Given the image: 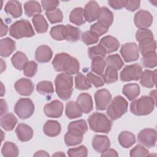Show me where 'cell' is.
I'll list each match as a JSON object with an SVG mask.
<instances>
[{
	"label": "cell",
	"instance_id": "680465c9",
	"mask_svg": "<svg viewBox=\"0 0 157 157\" xmlns=\"http://www.w3.org/2000/svg\"><path fill=\"white\" fill-rule=\"evenodd\" d=\"M140 1H129L128 0L125 6V8L126 10L131 11V12H134L136 10L138 9L140 7Z\"/></svg>",
	"mask_w": 157,
	"mask_h": 157
},
{
	"label": "cell",
	"instance_id": "91938a15",
	"mask_svg": "<svg viewBox=\"0 0 157 157\" xmlns=\"http://www.w3.org/2000/svg\"><path fill=\"white\" fill-rule=\"evenodd\" d=\"M118 156V154L117 153L116 150L112 148L107 149L105 151L102 152L101 154V156H116L117 157Z\"/></svg>",
	"mask_w": 157,
	"mask_h": 157
},
{
	"label": "cell",
	"instance_id": "f1b7e54d",
	"mask_svg": "<svg viewBox=\"0 0 157 157\" xmlns=\"http://www.w3.org/2000/svg\"><path fill=\"white\" fill-rule=\"evenodd\" d=\"M18 122L17 117L12 113H7L1 116V126L6 131H12Z\"/></svg>",
	"mask_w": 157,
	"mask_h": 157
},
{
	"label": "cell",
	"instance_id": "94428289",
	"mask_svg": "<svg viewBox=\"0 0 157 157\" xmlns=\"http://www.w3.org/2000/svg\"><path fill=\"white\" fill-rule=\"evenodd\" d=\"M1 37H2L7 34L8 31V27L6 24L4 23L2 18H1Z\"/></svg>",
	"mask_w": 157,
	"mask_h": 157
},
{
	"label": "cell",
	"instance_id": "f546056e",
	"mask_svg": "<svg viewBox=\"0 0 157 157\" xmlns=\"http://www.w3.org/2000/svg\"><path fill=\"white\" fill-rule=\"evenodd\" d=\"M118 139L121 146L125 148L132 147L136 142L134 134L128 131L121 132L118 136Z\"/></svg>",
	"mask_w": 157,
	"mask_h": 157
},
{
	"label": "cell",
	"instance_id": "cb8c5ba5",
	"mask_svg": "<svg viewBox=\"0 0 157 157\" xmlns=\"http://www.w3.org/2000/svg\"><path fill=\"white\" fill-rule=\"evenodd\" d=\"M4 11L13 18H18L22 15L21 4L18 1H9L5 6Z\"/></svg>",
	"mask_w": 157,
	"mask_h": 157
},
{
	"label": "cell",
	"instance_id": "11a10c76",
	"mask_svg": "<svg viewBox=\"0 0 157 157\" xmlns=\"http://www.w3.org/2000/svg\"><path fill=\"white\" fill-rule=\"evenodd\" d=\"M90 30L99 37L101 36L108 32L109 28H105L102 25H101V24H99L98 22H96L90 26Z\"/></svg>",
	"mask_w": 157,
	"mask_h": 157
},
{
	"label": "cell",
	"instance_id": "7c38bea8",
	"mask_svg": "<svg viewBox=\"0 0 157 157\" xmlns=\"http://www.w3.org/2000/svg\"><path fill=\"white\" fill-rule=\"evenodd\" d=\"M134 24L139 29L147 28L151 26L153 22V16L147 10H140L134 15Z\"/></svg>",
	"mask_w": 157,
	"mask_h": 157
},
{
	"label": "cell",
	"instance_id": "ba28073f",
	"mask_svg": "<svg viewBox=\"0 0 157 157\" xmlns=\"http://www.w3.org/2000/svg\"><path fill=\"white\" fill-rule=\"evenodd\" d=\"M142 72V67L139 63H134L126 66L120 74V80L122 82L139 80Z\"/></svg>",
	"mask_w": 157,
	"mask_h": 157
},
{
	"label": "cell",
	"instance_id": "03108f58",
	"mask_svg": "<svg viewBox=\"0 0 157 157\" xmlns=\"http://www.w3.org/2000/svg\"><path fill=\"white\" fill-rule=\"evenodd\" d=\"M65 154L63 153V152L61 151H59V152H56L55 153H54L52 156H65Z\"/></svg>",
	"mask_w": 157,
	"mask_h": 157
},
{
	"label": "cell",
	"instance_id": "6f0895ef",
	"mask_svg": "<svg viewBox=\"0 0 157 157\" xmlns=\"http://www.w3.org/2000/svg\"><path fill=\"white\" fill-rule=\"evenodd\" d=\"M127 1L123 0H109L107 1L108 4L115 10H120L125 7Z\"/></svg>",
	"mask_w": 157,
	"mask_h": 157
},
{
	"label": "cell",
	"instance_id": "6da1fadb",
	"mask_svg": "<svg viewBox=\"0 0 157 157\" xmlns=\"http://www.w3.org/2000/svg\"><path fill=\"white\" fill-rule=\"evenodd\" d=\"M52 64L56 71L65 72L71 75L77 74L80 69L78 61L66 53L56 54Z\"/></svg>",
	"mask_w": 157,
	"mask_h": 157
},
{
	"label": "cell",
	"instance_id": "d4e9b609",
	"mask_svg": "<svg viewBox=\"0 0 157 157\" xmlns=\"http://www.w3.org/2000/svg\"><path fill=\"white\" fill-rule=\"evenodd\" d=\"M61 124L56 120H48L43 126V131L49 137H56L61 132Z\"/></svg>",
	"mask_w": 157,
	"mask_h": 157
},
{
	"label": "cell",
	"instance_id": "be15d7a7",
	"mask_svg": "<svg viewBox=\"0 0 157 157\" xmlns=\"http://www.w3.org/2000/svg\"><path fill=\"white\" fill-rule=\"evenodd\" d=\"M34 156H50V155L44 150H39L34 154Z\"/></svg>",
	"mask_w": 157,
	"mask_h": 157
},
{
	"label": "cell",
	"instance_id": "484cf974",
	"mask_svg": "<svg viewBox=\"0 0 157 157\" xmlns=\"http://www.w3.org/2000/svg\"><path fill=\"white\" fill-rule=\"evenodd\" d=\"M65 113L69 119H74L81 117L83 111L77 102L70 101L66 104Z\"/></svg>",
	"mask_w": 157,
	"mask_h": 157
},
{
	"label": "cell",
	"instance_id": "ee69618b",
	"mask_svg": "<svg viewBox=\"0 0 157 157\" xmlns=\"http://www.w3.org/2000/svg\"><path fill=\"white\" fill-rule=\"evenodd\" d=\"M102 78L104 83L107 84L115 82L118 78V71L112 67H106V69L102 75Z\"/></svg>",
	"mask_w": 157,
	"mask_h": 157
},
{
	"label": "cell",
	"instance_id": "1f68e13d",
	"mask_svg": "<svg viewBox=\"0 0 157 157\" xmlns=\"http://www.w3.org/2000/svg\"><path fill=\"white\" fill-rule=\"evenodd\" d=\"M35 30L37 33H44L47 31L48 25L44 17L41 14H36L32 18Z\"/></svg>",
	"mask_w": 157,
	"mask_h": 157
},
{
	"label": "cell",
	"instance_id": "83f0119b",
	"mask_svg": "<svg viewBox=\"0 0 157 157\" xmlns=\"http://www.w3.org/2000/svg\"><path fill=\"white\" fill-rule=\"evenodd\" d=\"M11 62L15 69L21 71L24 69L29 61L28 57L23 52L18 51L12 56Z\"/></svg>",
	"mask_w": 157,
	"mask_h": 157
},
{
	"label": "cell",
	"instance_id": "681fc988",
	"mask_svg": "<svg viewBox=\"0 0 157 157\" xmlns=\"http://www.w3.org/2000/svg\"><path fill=\"white\" fill-rule=\"evenodd\" d=\"M75 129L80 131L83 134H85L88 131L87 123L84 120H78L77 121L71 122L67 126V129Z\"/></svg>",
	"mask_w": 157,
	"mask_h": 157
},
{
	"label": "cell",
	"instance_id": "3957f363",
	"mask_svg": "<svg viewBox=\"0 0 157 157\" xmlns=\"http://www.w3.org/2000/svg\"><path fill=\"white\" fill-rule=\"evenodd\" d=\"M156 102L151 97L142 96L131 103L130 111L135 115H147L153 111Z\"/></svg>",
	"mask_w": 157,
	"mask_h": 157
},
{
	"label": "cell",
	"instance_id": "d6986e66",
	"mask_svg": "<svg viewBox=\"0 0 157 157\" xmlns=\"http://www.w3.org/2000/svg\"><path fill=\"white\" fill-rule=\"evenodd\" d=\"M15 132L18 139L21 142H27L31 140L33 136V129L26 124L21 123L15 129Z\"/></svg>",
	"mask_w": 157,
	"mask_h": 157
},
{
	"label": "cell",
	"instance_id": "74e56055",
	"mask_svg": "<svg viewBox=\"0 0 157 157\" xmlns=\"http://www.w3.org/2000/svg\"><path fill=\"white\" fill-rule=\"evenodd\" d=\"M105 63L106 67H112L117 71L120 70L124 65V63L118 54L109 55L106 57Z\"/></svg>",
	"mask_w": 157,
	"mask_h": 157
},
{
	"label": "cell",
	"instance_id": "7402d4cb",
	"mask_svg": "<svg viewBox=\"0 0 157 157\" xmlns=\"http://www.w3.org/2000/svg\"><path fill=\"white\" fill-rule=\"evenodd\" d=\"M15 42L9 37H6L0 40V55L2 57L9 56L15 50Z\"/></svg>",
	"mask_w": 157,
	"mask_h": 157
},
{
	"label": "cell",
	"instance_id": "e7e4bbea",
	"mask_svg": "<svg viewBox=\"0 0 157 157\" xmlns=\"http://www.w3.org/2000/svg\"><path fill=\"white\" fill-rule=\"evenodd\" d=\"M150 96L153 99V100L155 101V102H156V90H153V91H151L150 93Z\"/></svg>",
	"mask_w": 157,
	"mask_h": 157
},
{
	"label": "cell",
	"instance_id": "44dd1931",
	"mask_svg": "<svg viewBox=\"0 0 157 157\" xmlns=\"http://www.w3.org/2000/svg\"><path fill=\"white\" fill-rule=\"evenodd\" d=\"M156 71H150L145 69L143 72L140 77V85L145 88H153L156 83Z\"/></svg>",
	"mask_w": 157,
	"mask_h": 157
},
{
	"label": "cell",
	"instance_id": "ab89813d",
	"mask_svg": "<svg viewBox=\"0 0 157 157\" xmlns=\"http://www.w3.org/2000/svg\"><path fill=\"white\" fill-rule=\"evenodd\" d=\"M91 60V67L92 71L98 75H102L106 66L104 58L101 57H96Z\"/></svg>",
	"mask_w": 157,
	"mask_h": 157
},
{
	"label": "cell",
	"instance_id": "ffe728a7",
	"mask_svg": "<svg viewBox=\"0 0 157 157\" xmlns=\"http://www.w3.org/2000/svg\"><path fill=\"white\" fill-rule=\"evenodd\" d=\"M52 56L53 52L47 45H40L37 48L35 52V59L39 63H48L52 59Z\"/></svg>",
	"mask_w": 157,
	"mask_h": 157
},
{
	"label": "cell",
	"instance_id": "4316f807",
	"mask_svg": "<svg viewBox=\"0 0 157 157\" xmlns=\"http://www.w3.org/2000/svg\"><path fill=\"white\" fill-rule=\"evenodd\" d=\"M113 21V13L106 7H101L98 22L103 26L109 28Z\"/></svg>",
	"mask_w": 157,
	"mask_h": 157
},
{
	"label": "cell",
	"instance_id": "d6a6232c",
	"mask_svg": "<svg viewBox=\"0 0 157 157\" xmlns=\"http://www.w3.org/2000/svg\"><path fill=\"white\" fill-rule=\"evenodd\" d=\"M70 21L77 26H80L85 23L83 9L82 7H76L74 9L69 15Z\"/></svg>",
	"mask_w": 157,
	"mask_h": 157
},
{
	"label": "cell",
	"instance_id": "8d00e7d4",
	"mask_svg": "<svg viewBox=\"0 0 157 157\" xmlns=\"http://www.w3.org/2000/svg\"><path fill=\"white\" fill-rule=\"evenodd\" d=\"M66 26L58 25L53 26L50 31L51 37L56 40H63L66 39Z\"/></svg>",
	"mask_w": 157,
	"mask_h": 157
},
{
	"label": "cell",
	"instance_id": "7bdbcfd3",
	"mask_svg": "<svg viewBox=\"0 0 157 157\" xmlns=\"http://www.w3.org/2000/svg\"><path fill=\"white\" fill-rule=\"evenodd\" d=\"M156 53L153 52L143 55L140 61L144 67L153 68L156 66Z\"/></svg>",
	"mask_w": 157,
	"mask_h": 157
},
{
	"label": "cell",
	"instance_id": "277c9868",
	"mask_svg": "<svg viewBox=\"0 0 157 157\" xmlns=\"http://www.w3.org/2000/svg\"><path fill=\"white\" fill-rule=\"evenodd\" d=\"M88 123L91 131L95 132L109 133L112 129V121L103 113L93 112L88 118Z\"/></svg>",
	"mask_w": 157,
	"mask_h": 157
},
{
	"label": "cell",
	"instance_id": "7a4b0ae2",
	"mask_svg": "<svg viewBox=\"0 0 157 157\" xmlns=\"http://www.w3.org/2000/svg\"><path fill=\"white\" fill-rule=\"evenodd\" d=\"M55 90L58 96L62 100L69 99L73 92V77L65 72L59 74L55 80Z\"/></svg>",
	"mask_w": 157,
	"mask_h": 157
},
{
	"label": "cell",
	"instance_id": "e575fe53",
	"mask_svg": "<svg viewBox=\"0 0 157 157\" xmlns=\"http://www.w3.org/2000/svg\"><path fill=\"white\" fill-rule=\"evenodd\" d=\"M1 153L5 157H16L19 154L17 145L11 142H5L1 149Z\"/></svg>",
	"mask_w": 157,
	"mask_h": 157
},
{
	"label": "cell",
	"instance_id": "836d02e7",
	"mask_svg": "<svg viewBox=\"0 0 157 157\" xmlns=\"http://www.w3.org/2000/svg\"><path fill=\"white\" fill-rule=\"evenodd\" d=\"M25 13L28 17L34 16L36 14L41 13V7L39 2L36 1H27L24 4Z\"/></svg>",
	"mask_w": 157,
	"mask_h": 157
},
{
	"label": "cell",
	"instance_id": "8fae6325",
	"mask_svg": "<svg viewBox=\"0 0 157 157\" xmlns=\"http://www.w3.org/2000/svg\"><path fill=\"white\" fill-rule=\"evenodd\" d=\"M112 95L106 89H101L96 91L94 94V101L96 109L98 110H104L110 102Z\"/></svg>",
	"mask_w": 157,
	"mask_h": 157
},
{
	"label": "cell",
	"instance_id": "b9f144b4",
	"mask_svg": "<svg viewBox=\"0 0 157 157\" xmlns=\"http://www.w3.org/2000/svg\"><path fill=\"white\" fill-rule=\"evenodd\" d=\"M66 26L67 31L65 40L71 42H75L78 40L81 34L80 29L71 25H66Z\"/></svg>",
	"mask_w": 157,
	"mask_h": 157
},
{
	"label": "cell",
	"instance_id": "9c48e42d",
	"mask_svg": "<svg viewBox=\"0 0 157 157\" xmlns=\"http://www.w3.org/2000/svg\"><path fill=\"white\" fill-rule=\"evenodd\" d=\"M156 138V131L153 128L144 129L137 135L138 142L148 148H152L155 146Z\"/></svg>",
	"mask_w": 157,
	"mask_h": 157
},
{
	"label": "cell",
	"instance_id": "bcb514c9",
	"mask_svg": "<svg viewBox=\"0 0 157 157\" xmlns=\"http://www.w3.org/2000/svg\"><path fill=\"white\" fill-rule=\"evenodd\" d=\"M88 54L89 58L93 59L96 57H101L104 58L107 53L103 47L99 44L96 45L88 48Z\"/></svg>",
	"mask_w": 157,
	"mask_h": 157
},
{
	"label": "cell",
	"instance_id": "7dc6e473",
	"mask_svg": "<svg viewBox=\"0 0 157 157\" xmlns=\"http://www.w3.org/2000/svg\"><path fill=\"white\" fill-rule=\"evenodd\" d=\"M67 155L70 157H86L88 155V150L85 145L71 148L67 150Z\"/></svg>",
	"mask_w": 157,
	"mask_h": 157
},
{
	"label": "cell",
	"instance_id": "f907efd6",
	"mask_svg": "<svg viewBox=\"0 0 157 157\" xmlns=\"http://www.w3.org/2000/svg\"><path fill=\"white\" fill-rule=\"evenodd\" d=\"M82 40L86 45H90L97 43L99 40V37L89 30L85 31L82 34Z\"/></svg>",
	"mask_w": 157,
	"mask_h": 157
},
{
	"label": "cell",
	"instance_id": "f5cc1de1",
	"mask_svg": "<svg viewBox=\"0 0 157 157\" xmlns=\"http://www.w3.org/2000/svg\"><path fill=\"white\" fill-rule=\"evenodd\" d=\"M149 151L141 145H136L130 150V156H148Z\"/></svg>",
	"mask_w": 157,
	"mask_h": 157
},
{
	"label": "cell",
	"instance_id": "db71d44e",
	"mask_svg": "<svg viewBox=\"0 0 157 157\" xmlns=\"http://www.w3.org/2000/svg\"><path fill=\"white\" fill-rule=\"evenodd\" d=\"M86 77L91 83V84H93L96 88L102 86L104 85V82L103 79L98 75H95L92 72H88L86 75Z\"/></svg>",
	"mask_w": 157,
	"mask_h": 157
},
{
	"label": "cell",
	"instance_id": "603a6c76",
	"mask_svg": "<svg viewBox=\"0 0 157 157\" xmlns=\"http://www.w3.org/2000/svg\"><path fill=\"white\" fill-rule=\"evenodd\" d=\"M77 102L85 113L91 112L93 109L92 98L91 95L87 93H82L80 94L77 98Z\"/></svg>",
	"mask_w": 157,
	"mask_h": 157
},
{
	"label": "cell",
	"instance_id": "9f6ffc18",
	"mask_svg": "<svg viewBox=\"0 0 157 157\" xmlns=\"http://www.w3.org/2000/svg\"><path fill=\"white\" fill-rule=\"evenodd\" d=\"M41 4L43 9L46 12H48L57 9L56 7L59 6V2L54 0H44L41 1Z\"/></svg>",
	"mask_w": 157,
	"mask_h": 157
},
{
	"label": "cell",
	"instance_id": "8992f818",
	"mask_svg": "<svg viewBox=\"0 0 157 157\" xmlns=\"http://www.w3.org/2000/svg\"><path fill=\"white\" fill-rule=\"evenodd\" d=\"M128 101L121 96H115L107 107V114L112 120H115L123 116L128 110Z\"/></svg>",
	"mask_w": 157,
	"mask_h": 157
},
{
	"label": "cell",
	"instance_id": "816d5d0a",
	"mask_svg": "<svg viewBox=\"0 0 157 157\" xmlns=\"http://www.w3.org/2000/svg\"><path fill=\"white\" fill-rule=\"evenodd\" d=\"M37 71V64L34 61H29L23 69V74L28 77H33Z\"/></svg>",
	"mask_w": 157,
	"mask_h": 157
},
{
	"label": "cell",
	"instance_id": "4fadbf2b",
	"mask_svg": "<svg viewBox=\"0 0 157 157\" xmlns=\"http://www.w3.org/2000/svg\"><path fill=\"white\" fill-rule=\"evenodd\" d=\"M101 7L95 1H89L83 9L84 17L86 21L91 23L98 20L100 14Z\"/></svg>",
	"mask_w": 157,
	"mask_h": 157
},
{
	"label": "cell",
	"instance_id": "f6af8a7d",
	"mask_svg": "<svg viewBox=\"0 0 157 157\" xmlns=\"http://www.w3.org/2000/svg\"><path fill=\"white\" fill-rule=\"evenodd\" d=\"M46 17H47L49 22L52 24L60 23L63 21V15L59 9H56L52 11L45 12Z\"/></svg>",
	"mask_w": 157,
	"mask_h": 157
},
{
	"label": "cell",
	"instance_id": "d590c367",
	"mask_svg": "<svg viewBox=\"0 0 157 157\" xmlns=\"http://www.w3.org/2000/svg\"><path fill=\"white\" fill-rule=\"evenodd\" d=\"M138 48L142 56L150 52H156V40L154 39H147L142 40L139 42Z\"/></svg>",
	"mask_w": 157,
	"mask_h": 157
},
{
	"label": "cell",
	"instance_id": "5bb4252c",
	"mask_svg": "<svg viewBox=\"0 0 157 157\" xmlns=\"http://www.w3.org/2000/svg\"><path fill=\"white\" fill-rule=\"evenodd\" d=\"M63 112V104L58 99L46 104L44 107V112L49 118H59Z\"/></svg>",
	"mask_w": 157,
	"mask_h": 157
},
{
	"label": "cell",
	"instance_id": "30bf717a",
	"mask_svg": "<svg viewBox=\"0 0 157 157\" xmlns=\"http://www.w3.org/2000/svg\"><path fill=\"white\" fill-rule=\"evenodd\" d=\"M120 54L126 63L137 60L139 58V48L134 42H128L123 44L120 50Z\"/></svg>",
	"mask_w": 157,
	"mask_h": 157
},
{
	"label": "cell",
	"instance_id": "5b68a950",
	"mask_svg": "<svg viewBox=\"0 0 157 157\" xmlns=\"http://www.w3.org/2000/svg\"><path fill=\"white\" fill-rule=\"evenodd\" d=\"M9 34L12 37L19 39L23 37H31L35 35V32L28 20L21 19L10 26Z\"/></svg>",
	"mask_w": 157,
	"mask_h": 157
},
{
	"label": "cell",
	"instance_id": "ac0fdd59",
	"mask_svg": "<svg viewBox=\"0 0 157 157\" xmlns=\"http://www.w3.org/2000/svg\"><path fill=\"white\" fill-rule=\"evenodd\" d=\"M106 53H110L117 51L120 47V42L117 38L112 36L103 37L99 42Z\"/></svg>",
	"mask_w": 157,
	"mask_h": 157
},
{
	"label": "cell",
	"instance_id": "52a82bcc",
	"mask_svg": "<svg viewBox=\"0 0 157 157\" xmlns=\"http://www.w3.org/2000/svg\"><path fill=\"white\" fill-rule=\"evenodd\" d=\"M13 110L20 119H27L33 114L35 107L29 98H21L16 102Z\"/></svg>",
	"mask_w": 157,
	"mask_h": 157
},
{
	"label": "cell",
	"instance_id": "4dcf8cb0",
	"mask_svg": "<svg viewBox=\"0 0 157 157\" xmlns=\"http://www.w3.org/2000/svg\"><path fill=\"white\" fill-rule=\"evenodd\" d=\"M140 87L137 83H128L123 86L122 92L129 100H134L140 94Z\"/></svg>",
	"mask_w": 157,
	"mask_h": 157
},
{
	"label": "cell",
	"instance_id": "60d3db41",
	"mask_svg": "<svg viewBox=\"0 0 157 157\" xmlns=\"http://www.w3.org/2000/svg\"><path fill=\"white\" fill-rule=\"evenodd\" d=\"M36 90L40 94L49 95L54 92L53 85L52 82L44 80L39 82L36 85Z\"/></svg>",
	"mask_w": 157,
	"mask_h": 157
},
{
	"label": "cell",
	"instance_id": "c3c4849f",
	"mask_svg": "<svg viewBox=\"0 0 157 157\" xmlns=\"http://www.w3.org/2000/svg\"><path fill=\"white\" fill-rule=\"evenodd\" d=\"M136 40L140 42L147 39H154V36L151 30L147 28H144L139 29L136 31Z\"/></svg>",
	"mask_w": 157,
	"mask_h": 157
},
{
	"label": "cell",
	"instance_id": "9a60e30c",
	"mask_svg": "<svg viewBox=\"0 0 157 157\" xmlns=\"http://www.w3.org/2000/svg\"><path fill=\"white\" fill-rule=\"evenodd\" d=\"M14 87L17 92L22 96H29L34 91V85L31 80L28 78H21L18 80L15 85Z\"/></svg>",
	"mask_w": 157,
	"mask_h": 157
},
{
	"label": "cell",
	"instance_id": "2e32d148",
	"mask_svg": "<svg viewBox=\"0 0 157 157\" xmlns=\"http://www.w3.org/2000/svg\"><path fill=\"white\" fill-rule=\"evenodd\" d=\"M83 134L75 129H67L64 136V142L67 147H71L80 144L83 140Z\"/></svg>",
	"mask_w": 157,
	"mask_h": 157
},
{
	"label": "cell",
	"instance_id": "f35d334b",
	"mask_svg": "<svg viewBox=\"0 0 157 157\" xmlns=\"http://www.w3.org/2000/svg\"><path fill=\"white\" fill-rule=\"evenodd\" d=\"M75 86L79 90H88L91 87V84L83 74L78 72L75 77Z\"/></svg>",
	"mask_w": 157,
	"mask_h": 157
},
{
	"label": "cell",
	"instance_id": "e0dca14e",
	"mask_svg": "<svg viewBox=\"0 0 157 157\" xmlns=\"http://www.w3.org/2000/svg\"><path fill=\"white\" fill-rule=\"evenodd\" d=\"M110 142L109 137L103 135H95L92 140V147L98 153H102L110 148Z\"/></svg>",
	"mask_w": 157,
	"mask_h": 157
},
{
	"label": "cell",
	"instance_id": "6125c7cd",
	"mask_svg": "<svg viewBox=\"0 0 157 157\" xmlns=\"http://www.w3.org/2000/svg\"><path fill=\"white\" fill-rule=\"evenodd\" d=\"M8 110V107L6 101L3 99H1V115L2 116L3 114H5L6 112Z\"/></svg>",
	"mask_w": 157,
	"mask_h": 157
}]
</instances>
